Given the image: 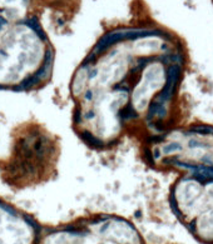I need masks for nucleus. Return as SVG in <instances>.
I'll return each mask as SVG.
<instances>
[{"mask_svg": "<svg viewBox=\"0 0 213 244\" xmlns=\"http://www.w3.org/2000/svg\"><path fill=\"white\" fill-rule=\"evenodd\" d=\"M36 244H142V239L130 223L100 218L40 233Z\"/></svg>", "mask_w": 213, "mask_h": 244, "instance_id": "nucleus-1", "label": "nucleus"}, {"mask_svg": "<svg viewBox=\"0 0 213 244\" xmlns=\"http://www.w3.org/2000/svg\"><path fill=\"white\" fill-rule=\"evenodd\" d=\"M199 194V187L196 183H184L178 190V199L182 203H192L193 199Z\"/></svg>", "mask_w": 213, "mask_h": 244, "instance_id": "nucleus-4", "label": "nucleus"}, {"mask_svg": "<svg viewBox=\"0 0 213 244\" xmlns=\"http://www.w3.org/2000/svg\"><path fill=\"white\" fill-rule=\"evenodd\" d=\"M166 74L161 64H151L144 70L139 84L133 93V104L138 112H143L147 108L149 99L164 85Z\"/></svg>", "mask_w": 213, "mask_h": 244, "instance_id": "nucleus-2", "label": "nucleus"}, {"mask_svg": "<svg viewBox=\"0 0 213 244\" xmlns=\"http://www.w3.org/2000/svg\"><path fill=\"white\" fill-rule=\"evenodd\" d=\"M198 233L204 239H213V210L204 213L197 224Z\"/></svg>", "mask_w": 213, "mask_h": 244, "instance_id": "nucleus-3", "label": "nucleus"}]
</instances>
